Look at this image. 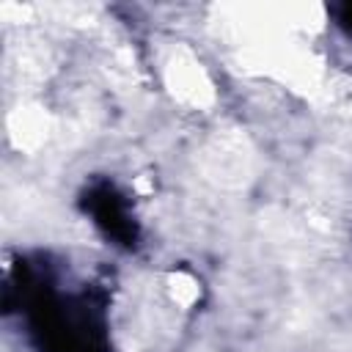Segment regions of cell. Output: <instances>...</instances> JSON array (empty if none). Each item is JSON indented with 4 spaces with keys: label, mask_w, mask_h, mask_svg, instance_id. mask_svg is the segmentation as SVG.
<instances>
[{
    "label": "cell",
    "mask_w": 352,
    "mask_h": 352,
    "mask_svg": "<svg viewBox=\"0 0 352 352\" xmlns=\"http://www.w3.org/2000/svg\"><path fill=\"white\" fill-rule=\"evenodd\" d=\"M28 308L44 352H107L104 324L88 305L60 302L47 292H36Z\"/></svg>",
    "instance_id": "obj_1"
},
{
    "label": "cell",
    "mask_w": 352,
    "mask_h": 352,
    "mask_svg": "<svg viewBox=\"0 0 352 352\" xmlns=\"http://www.w3.org/2000/svg\"><path fill=\"white\" fill-rule=\"evenodd\" d=\"M82 206L110 239H116L118 245H126V248L135 245L138 226H135V220H132V214H129V209H126V204L116 187H110V184L91 187L82 198Z\"/></svg>",
    "instance_id": "obj_2"
},
{
    "label": "cell",
    "mask_w": 352,
    "mask_h": 352,
    "mask_svg": "<svg viewBox=\"0 0 352 352\" xmlns=\"http://www.w3.org/2000/svg\"><path fill=\"white\" fill-rule=\"evenodd\" d=\"M338 19H341V25H344L346 30H352V3L341 6V14H338Z\"/></svg>",
    "instance_id": "obj_3"
}]
</instances>
